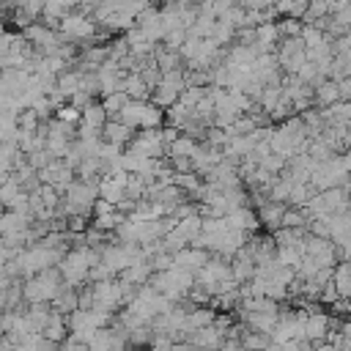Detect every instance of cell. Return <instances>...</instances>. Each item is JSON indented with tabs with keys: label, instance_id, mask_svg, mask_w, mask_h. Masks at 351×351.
Wrapping results in <instances>:
<instances>
[{
	"label": "cell",
	"instance_id": "26",
	"mask_svg": "<svg viewBox=\"0 0 351 351\" xmlns=\"http://www.w3.org/2000/svg\"><path fill=\"white\" fill-rule=\"evenodd\" d=\"M324 16H329V0H307V8L302 14V19L304 22H318Z\"/></svg>",
	"mask_w": 351,
	"mask_h": 351
},
{
	"label": "cell",
	"instance_id": "7",
	"mask_svg": "<svg viewBox=\"0 0 351 351\" xmlns=\"http://www.w3.org/2000/svg\"><path fill=\"white\" fill-rule=\"evenodd\" d=\"M304 255H310L313 261H318L321 266H335V241L332 239H321V236H313L307 233L304 236Z\"/></svg>",
	"mask_w": 351,
	"mask_h": 351
},
{
	"label": "cell",
	"instance_id": "3",
	"mask_svg": "<svg viewBox=\"0 0 351 351\" xmlns=\"http://www.w3.org/2000/svg\"><path fill=\"white\" fill-rule=\"evenodd\" d=\"M58 30H60L63 41H66V38H69V41H88V38L96 36V22H93L88 14H82V11H69V14L60 19Z\"/></svg>",
	"mask_w": 351,
	"mask_h": 351
},
{
	"label": "cell",
	"instance_id": "19",
	"mask_svg": "<svg viewBox=\"0 0 351 351\" xmlns=\"http://www.w3.org/2000/svg\"><path fill=\"white\" fill-rule=\"evenodd\" d=\"M145 101H148V99H145ZM145 101H140V99H129V101L123 104V110L118 112V121H123V123H126V126H132V129H140Z\"/></svg>",
	"mask_w": 351,
	"mask_h": 351
},
{
	"label": "cell",
	"instance_id": "4",
	"mask_svg": "<svg viewBox=\"0 0 351 351\" xmlns=\"http://www.w3.org/2000/svg\"><path fill=\"white\" fill-rule=\"evenodd\" d=\"M277 44H280V47H277L274 58H277L280 69H282L285 74H296V71H299V66L307 60L302 38H299V36H296V38H280Z\"/></svg>",
	"mask_w": 351,
	"mask_h": 351
},
{
	"label": "cell",
	"instance_id": "31",
	"mask_svg": "<svg viewBox=\"0 0 351 351\" xmlns=\"http://www.w3.org/2000/svg\"><path fill=\"white\" fill-rule=\"evenodd\" d=\"M0 33H3V25H0Z\"/></svg>",
	"mask_w": 351,
	"mask_h": 351
},
{
	"label": "cell",
	"instance_id": "22",
	"mask_svg": "<svg viewBox=\"0 0 351 351\" xmlns=\"http://www.w3.org/2000/svg\"><path fill=\"white\" fill-rule=\"evenodd\" d=\"M195 148H197L195 137H189V134H178V137L167 145V156H170V159H173V156H192Z\"/></svg>",
	"mask_w": 351,
	"mask_h": 351
},
{
	"label": "cell",
	"instance_id": "5",
	"mask_svg": "<svg viewBox=\"0 0 351 351\" xmlns=\"http://www.w3.org/2000/svg\"><path fill=\"white\" fill-rule=\"evenodd\" d=\"M129 151L137 156H148V159H162V154L167 151L162 129H143L137 137H132Z\"/></svg>",
	"mask_w": 351,
	"mask_h": 351
},
{
	"label": "cell",
	"instance_id": "23",
	"mask_svg": "<svg viewBox=\"0 0 351 351\" xmlns=\"http://www.w3.org/2000/svg\"><path fill=\"white\" fill-rule=\"evenodd\" d=\"M165 121V110L162 107H156L151 99L145 101V107H143V121H140V129H159V123Z\"/></svg>",
	"mask_w": 351,
	"mask_h": 351
},
{
	"label": "cell",
	"instance_id": "29",
	"mask_svg": "<svg viewBox=\"0 0 351 351\" xmlns=\"http://www.w3.org/2000/svg\"><path fill=\"white\" fill-rule=\"evenodd\" d=\"M335 252L340 261H351V230L343 233L340 239H335Z\"/></svg>",
	"mask_w": 351,
	"mask_h": 351
},
{
	"label": "cell",
	"instance_id": "9",
	"mask_svg": "<svg viewBox=\"0 0 351 351\" xmlns=\"http://www.w3.org/2000/svg\"><path fill=\"white\" fill-rule=\"evenodd\" d=\"M211 258V252L208 250H200V247H184V250H178V252H173V266L176 269H186V271H197L206 261Z\"/></svg>",
	"mask_w": 351,
	"mask_h": 351
},
{
	"label": "cell",
	"instance_id": "24",
	"mask_svg": "<svg viewBox=\"0 0 351 351\" xmlns=\"http://www.w3.org/2000/svg\"><path fill=\"white\" fill-rule=\"evenodd\" d=\"M214 321V310H192V313H186V321H184V332L186 335H192L195 329H200V326H208Z\"/></svg>",
	"mask_w": 351,
	"mask_h": 351
},
{
	"label": "cell",
	"instance_id": "18",
	"mask_svg": "<svg viewBox=\"0 0 351 351\" xmlns=\"http://www.w3.org/2000/svg\"><path fill=\"white\" fill-rule=\"evenodd\" d=\"M332 285L337 288V296L340 299H351V266H348V261H343V263L335 266Z\"/></svg>",
	"mask_w": 351,
	"mask_h": 351
},
{
	"label": "cell",
	"instance_id": "1",
	"mask_svg": "<svg viewBox=\"0 0 351 351\" xmlns=\"http://www.w3.org/2000/svg\"><path fill=\"white\" fill-rule=\"evenodd\" d=\"M60 285H63L60 271L49 266V269H44V271L27 277V282H25V288H22V296H25L30 304H47V302L55 299V293L60 291Z\"/></svg>",
	"mask_w": 351,
	"mask_h": 351
},
{
	"label": "cell",
	"instance_id": "8",
	"mask_svg": "<svg viewBox=\"0 0 351 351\" xmlns=\"http://www.w3.org/2000/svg\"><path fill=\"white\" fill-rule=\"evenodd\" d=\"M38 181L55 186L58 192H63V189L71 184V167H69L66 162H60V159H52L47 167L38 170Z\"/></svg>",
	"mask_w": 351,
	"mask_h": 351
},
{
	"label": "cell",
	"instance_id": "13",
	"mask_svg": "<svg viewBox=\"0 0 351 351\" xmlns=\"http://www.w3.org/2000/svg\"><path fill=\"white\" fill-rule=\"evenodd\" d=\"M313 101L318 104V107H329V104H335V101H343L340 99V85L335 82V80H321L315 88H313Z\"/></svg>",
	"mask_w": 351,
	"mask_h": 351
},
{
	"label": "cell",
	"instance_id": "15",
	"mask_svg": "<svg viewBox=\"0 0 351 351\" xmlns=\"http://www.w3.org/2000/svg\"><path fill=\"white\" fill-rule=\"evenodd\" d=\"M121 90H123L129 99H140V101L151 99V88L143 82V77H140L137 71H132V74H126V77H123V82H121Z\"/></svg>",
	"mask_w": 351,
	"mask_h": 351
},
{
	"label": "cell",
	"instance_id": "25",
	"mask_svg": "<svg viewBox=\"0 0 351 351\" xmlns=\"http://www.w3.org/2000/svg\"><path fill=\"white\" fill-rule=\"evenodd\" d=\"M126 101H129V96H126L123 90H112V93H107V96H104L101 107H104L107 118H118V112L123 110V104H126Z\"/></svg>",
	"mask_w": 351,
	"mask_h": 351
},
{
	"label": "cell",
	"instance_id": "10",
	"mask_svg": "<svg viewBox=\"0 0 351 351\" xmlns=\"http://www.w3.org/2000/svg\"><path fill=\"white\" fill-rule=\"evenodd\" d=\"M329 315H324V313H310V315H304V324H302V340H307V343H318V340H324L329 332Z\"/></svg>",
	"mask_w": 351,
	"mask_h": 351
},
{
	"label": "cell",
	"instance_id": "27",
	"mask_svg": "<svg viewBox=\"0 0 351 351\" xmlns=\"http://www.w3.org/2000/svg\"><path fill=\"white\" fill-rule=\"evenodd\" d=\"M274 25H277L280 38H296V36L302 33V22H299L296 16H285L282 22H274Z\"/></svg>",
	"mask_w": 351,
	"mask_h": 351
},
{
	"label": "cell",
	"instance_id": "21",
	"mask_svg": "<svg viewBox=\"0 0 351 351\" xmlns=\"http://www.w3.org/2000/svg\"><path fill=\"white\" fill-rule=\"evenodd\" d=\"M41 335H44L47 340H52V343H58V340H63V337H66V321H63V315H60L58 310H55V313H49V318H47V324H44Z\"/></svg>",
	"mask_w": 351,
	"mask_h": 351
},
{
	"label": "cell",
	"instance_id": "11",
	"mask_svg": "<svg viewBox=\"0 0 351 351\" xmlns=\"http://www.w3.org/2000/svg\"><path fill=\"white\" fill-rule=\"evenodd\" d=\"M101 132H104V143H112V145H129L132 143V137H134V132H132V126H126L123 121H118V118H107V123L101 126Z\"/></svg>",
	"mask_w": 351,
	"mask_h": 351
},
{
	"label": "cell",
	"instance_id": "16",
	"mask_svg": "<svg viewBox=\"0 0 351 351\" xmlns=\"http://www.w3.org/2000/svg\"><path fill=\"white\" fill-rule=\"evenodd\" d=\"M55 88H58L66 99H71L77 90H82V71H60V74L55 77Z\"/></svg>",
	"mask_w": 351,
	"mask_h": 351
},
{
	"label": "cell",
	"instance_id": "6",
	"mask_svg": "<svg viewBox=\"0 0 351 351\" xmlns=\"http://www.w3.org/2000/svg\"><path fill=\"white\" fill-rule=\"evenodd\" d=\"M90 288H93V304H90V307H96V310H107V313H110L112 307H118V304L126 299L121 282H115L112 277L99 280V282H93Z\"/></svg>",
	"mask_w": 351,
	"mask_h": 351
},
{
	"label": "cell",
	"instance_id": "17",
	"mask_svg": "<svg viewBox=\"0 0 351 351\" xmlns=\"http://www.w3.org/2000/svg\"><path fill=\"white\" fill-rule=\"evenodd\" d=\"M52 302H55V310H58V313H74V310L80 307V293L74 291V285H66V282H63Z\"/></svg>",
	"mask_w": 351,
	"mask_h": 351
},
{
	"label": "cell",
	"instance_id": "2",
	"mask_svg": "<svg viewBox=\"0 0 351 351\" xmlns=\"http://www.w3.org/2000/svg\"><path fill=\"white\" fill-rule=\"evenodd\" d=\"M346 178H348V173H346L340 156H332V159L318 162V165L313 167V173H310V186L318 189V192H324V189H329V186H340Z\"/></svg>",
	"mask_w": 351,
	"mask_h": 351
},
{
	"label": "cell",
	"instance_id": "28",
	"mask_svg": "<svg viewBox=\"0 0 351 351\" xmlns=\"http://www.w3.org/2000/svg\"><path fill=\"white\" fill-rule=\"evenodd\" d=\"M241 346H244L247 351H266V348H269V335L252 329V335H247V337L241 340Z\"/></svg>",
	"mask_w": 351,
	"mask_h": 351
},
{
	"label": "cell",
	"instance_id": "20",
	"mask_svg": "<svg viewBox=\"0 0 351 351\" xmlns=\"http://www.w3.org/2000/svg\"><path fill=\"white\" fill-rule=\"evenodd\" d=\"M80 118H82V126H85V129H99V132H101V126L107 123V112H104V107H101V104H93V101L82 110Z\"/></svg>",
	"mask_w": 351,
	"mask_h": 351
},
{
	"label": "cell",
	"instance_id": "30",
	"mask_svg": "<svg viewBox=\"0 0 351 351\" xmlns=\"http://www.w3.org/2000/svg\"><path fill=\"white\" fill-rule=\"evenodd\" d=\"M80 115H82V110H77L74 104H63V107H58V115L55 118H60L66 123H74V121H80Z\"/></svg>",
	"mask_w": 351,
	"mask_h": 351
},
{
	"label": "cell",
	"instance_id": "14",
	"mask_svg": "<svg viewBox=\"0 0 351 351\" xmlns=\"http://www.w3.org/2000/svg\"><path fill=\"white\" fill-rule=\"evenodd\" d=\"M282 214H285V203H274V200H263L261 203V211H258V222L269 230H277L280 222H282Z\"/></svg>",
	"mask_w": 351,
	"mask_h": 351
},
{
	"label": "cell",
	"instance_id": "12",
	"mask_svg": "<svg viewBox=\"0 0 351 351\" xmlns=\"http://www.w3.org/2000/svg\"><path fill=\"white\" fill-rule=\"evenodd\" d=\"M277 41H280V33H277L274 22H261L255 27V49L258 52H274Z\"/></svg>",
	"mask_w": 351,
	"mask_h": 351
}]
</instances>
